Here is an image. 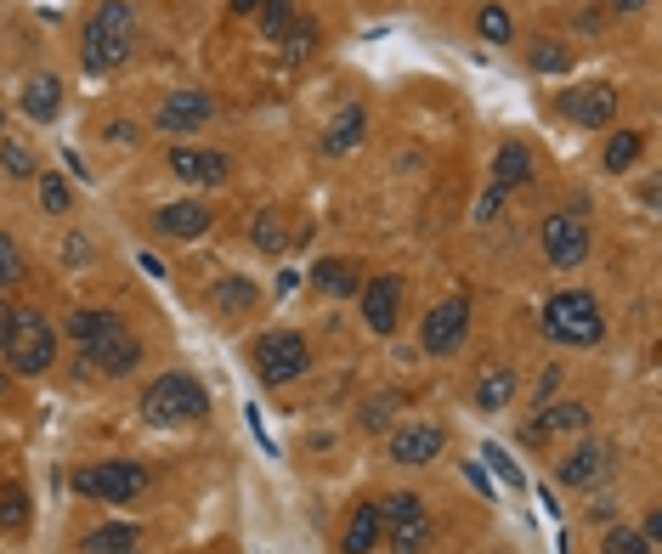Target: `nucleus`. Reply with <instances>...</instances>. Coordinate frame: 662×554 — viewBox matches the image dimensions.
<instances>
[{
    "label": "nucleus",
    "mask_w": 662,
    "mask_h": 554,
    "mask_svg": "<svg viewBox=\"0 0 662 554\" xmlns=\"http://www.w3.org/2000/svg\"><path fill=\"white\" fill-rule=\"evenodd\" d=\"M18 108L34 119V125H51V119L63 113V80H57V74H29Z\"/></svg>",
    "instance_id": "nucleus-20"
},
{
    "label": "nucleus",
    "mask_w": 662,
    "mask_h": 554,
    "mask_svg": "<svg viewBox=\"0 0 662 554\" xmlns=\"http://www.w3.org/2000/svg\"><path fill=\"white\" fill-rule=\"evenodd\" d=\"M606 12H623L629 18V12H645V0H606Z\"/></svg>",
    "instance_id": "nucleus-50"
},
{
    "label": "nucleus",
    "mask_w": 662,
    "mask_h": 554,
    "mask_svg": "<svg viewBox=\"0 0 662 554\" xmlns=\"http://www.w3.org/2000/svg\"><path fill=\"white\" fill-rule=\"evenodd\" d=\"M137 266H142V272H148V278H159V283H164V278H170V272H164V266H159V255H137Z\"/></svg>",
    "instance_id": "nucleus-49"
},
{
    "label": "nucleus",
    "mask_w": 662,
    "mask_h": 554,
    "mask_svg": "<svg viewBox=\"0 0 662 554\" xmlns=\"http://www.w3.org/2000/svg\"><path fill=\"white\" fill-rule=\"evenodd\" d=\"M402 413V396H374V402H363V419H357V424H363L369 430V436H385V430H391V419Z\"/></svg>",
    "instance_id": "nucleus-33"
},
{
    "label": "nucleus",
    "mask_w": 662,
    "mask_h": 554,
    "mask_svg": "<svg viewBox=\"0 0 662 554\" xmlns=\"http://www.w3.org/2000/svg\"><path fill=\"white\" fill-rule=\"evenodd\" d=\"M600 554H656V548L640 537V526L612 521V526H606V537H600Z\"/></svg>",
    "instance_id": "nucleus-32"
},
{
    "label": "nucleus",
    "mask_w": 662,
    "mask_h": 554,
    "mask_svg": "<svg viewBox=\"0 0 662 554\" xmlns=\"http://www.w3.org/2000/svg\"><path fill=\"white\" fill-rule=\"evenodd\" d=\"M380 537L391 543V554H425V548L437 543V521H431V510H425V504H419V510H408V515L385 521V526H380Z\"/></svg>",
    "instance_id": "nucleus-16"
},
{
    "label": "nucleus",
    "mask_w": 662,
    "mask_h": 554,
    "mask_svg": "<svg viewBox=\"0 0 662 554\" xmlns=\"http://www.w3.org/2000/svg\"><path fill=\"white\" fill-rule=\"evenodd\" d=\"M69 486L80 492V498H97V504H131L153 486V475L137 459H102V464H80L69 475Z\"/></svg>",
    "instance_id": "nucleus-4"
},
{
    "label": "nucleus",
    "mask_w": 662,
    "mask_h": 554,
    "mask_svg": "<svg viewBox=\"0 0 662 554\" xmlns=\"http://www.w3.org/2000/svg\"><path fill=\"white\" fill-rule=\"evenodd\" d=\"M510 396H515V367H488V374L475 380V407L481 413L510 407Z\"/></svg>",
    "instance_id": "nucleus-25"
},
{
    "label": "nucleus",
    "mask_w": 662,
    "mask_h": 554,
    "mask_svg": "<svg viewBox=\"0 0 662 554\" xmlns=\"http://www.w3.org/2000/svg\"><path fill=\"white\" fill-rule=\"evenodd\" d=\"M464 334H470V294H448L425 312V323H419V351L425 356H453L464 345Z\"/></svg>",
    "instance_id": "nucleus-7"
},
{
    "label": "nucleus",
    "mask_w": 662,
    "mask_h": 554,
    "mask_svg": "<svg viewBox=\"0 0 662 554\" xmlns=\"http://www.w3.org/2000/svg\"><path fill=\"white\" fill-rule=\"evenodd\" d=\"M312 289H323L329 300H351V294H357L351 261H318V266H312Z\"/></svg>",
    "instance_id": "nucleus-27"
},
{
    "label": "nucleus",
    "mask_w": 662,
    "mask_h": 554,
    "mask_svg": "<svg viewBox=\"0 0 662 554\" xmlns=\"http://www.w3.org/2000/svg\"><path fill=\"white\" fill-rule=\"evenodd\" d=\"M210 119H215V97H204V91H170V97L159 102V113H153V125H159L164 137H175V131L210 125Z\"/></svg>",
    "instance_id": "nucleus-13"
},
{
    "label": "nucleus",
    "mask_w": 662,
    "mask_h": 554,
    "mask_svg": "<svg viewBox=\"0 0 662 554\" xmlns=\"http://www.w3.org/2000/svg\"><path fill=\"white\" fill-rule=\"evenodd\" d=\"M499 210H504V193H493V188H488V193L475 199V210H470V215H475V226H488V221H499Z\"/></svg>",
    "instance_id": "nucleus-43"
},
{
    "label": "nucleus",
    "mask_w": 662,
    "mask_h": 554,
    "mask_svg": "<svg viewBox=\"0 0 662 554\" xmlns=\"http://www.w3.org/2000/svg\"><path fill=\"white\" fill-rule=\"evenodd\" d=\"M397 318H402V283L397 272H380L363 283V323L374 334H397Z\"/></svg>",
    "instance_id": "nucleus-14"
},
{
    "label": "nucleus",
    "mask_w": 662,
    "mask_h": 554,
    "mask_svg": "<svg viewBox=\"0 0 662 554\" xmlns=\"http://www.w3.org/2000/svg\"><path fill=\"white\" fill-rule=\"evenodd\" d=\"M0 356H7L12 374L40 380L46 367L57 362V329L40 312H12V334H7V345H0Z\"/></svg>",
    "instance_id": "nucleus-6"
},
{
    "label": "nucleus",
    "mask_w": 662,
    "mask_h": 554,
    "mask_svg": "<svg viewBox=\"0 0 662 554\" xmlns=\"http://www.w3.org/2000/svg\"><path fill=\"white\" fill-rule=\"evenodd\" d=\"M283 46V57H289V63H307V57L318 51V23H307V18H294V29L278 40Z\"/></svg>",
    "instance_id": "nucleus-34"
},
{
    "label": "nucleus",
    "mask_w": 662,
    "mask_h": 554,
    "mask_svg": "<svg viewBox=\"0 0 662 554\" xmlns=\"http://www.w3.org/2000/svg\"><path fill=\"white\" fill-rule=\"evenodd\" d=\"M255 305H261L255 278H238V272L215 278V289H210V312H215V318H250Z\"/></svg>",
    "instance_id": "nucleus-19"
},
{
    "label": "nucleus",
    "mask_w": 662,
    "mask_h": 554,
    "mask_svg": "<svg viewBox=\"0 0 662 554\" xmlns=\"http://www.w3.org/2000/svg\"><path fill=\"white\" fill-rule=\"evenodd\" d=\"M369 548H380V510H374V498L351 504V521L340 532V554H369Z\"/></svg>",
    "instance_id": "nucleus-23"
},
{
    "label": "nucleus",
    "mask_w": 662,
    "mask_h": 554,
    "mask_svg": "<svg viewBox=\"0 0 662 554\" xmlns=\"http://www.w3.org/2000/svg\"><path fill=\"white\" fill-rule=\"evenodd\" d=\"M532 175H538V164H532V148H526V142H504V148L493 153V181H488V188L510 199V193L532 188Z\"/></svg>",
    "instance_id": "nucleus-18"
},
{
    "label": "nucleus",
    "mask_w": 662,
    "mask_h": 554,
    "mask_svg": "<svg viewBox=\"0 0 662 554\" xmlns=\"http://www.w3.org/2000/svg\"><path fill=\"white\" fill-rule=\"evenodd\" d=\"M294 18H300V12H294V0H267V7H261V34L278 46V40L294 29Z\"/></svg>",
    "instance_id": "nucleus-35"
},
{
    "label": "nucleus",
    "mask_w": 662,
    "mask_h": 554,
    "mask_svg": "<svg viewBox=\"0 0 662 554\" xmlns=\"http://www.w3.org/2000/svg\"><path fill=\"white\" fill-rule=\"evenodd\" d=\"M250 243H255L261 255H278V250H283V232H278V221H272V215H255V226H250Z\"/></svg>",
    "instance_id": "nucleus-40"
},
{
    "label": "nucleus",
    "mask_w": 662,
    "mask_h": 554,
    "mask_svg": "<svg viewBox=\"0 0 662 554\" xmlns=\"http://www.w3.org/2000/svg\"><path fill=\"white\" fill-rule=\"evenodd\" d=\"M63 261H91V243L86 238H69L63 243Z\"/></svg>",
    "instance_id": "nucleus-46"
},
{
    "label": "nucleus",
    "mask_w": 662,
    "mask_h": 554,
    "mask_svg": "<svg viewBox=\"0 0 662 554\" xmlns=\"http://www.w3.org/2000/svg\"><path fill=\"white\" fill-rule=\"evenodd\" d=\"M464 475H470L475 492H488V498H493V481H488V470H481V464H464Z\"/></svg>",
    "instance_id": "nucleus-47"
},
{
    "label": "nucleus",
    "mask_w": 662,
    "mask_h": 554,
    "mask_svg": "<svg viewBox=\"0 0 662 554\" xmlns=\"http://www.w3.org/2000/svg\"><path fill=\"white\" fill-rule=\"evenodd\" d=\"M137 543H142L137 521H108V526H91L80 537V554H137Z\"/></svg>",
    "instance_id": "nucleus-22"
},
{
    "label": "nucleus",
    "mask_w": 662,
    "mask_h": 554,
    "mask_svg": "<svg viewBox=\"0 0 662 554\" xmlns=\"http://www.w3.org/2000/svg\"><path fill=\"white\" fill-rule=\"evenodd\" d=\"M29 510H34V504H29V492H23L18 481H12V486H0V532H12V537H18V532L29 526Z\"/></svg>",
    "instance_id": "nucleus-30"
},
{
    "label": "nucleus",
    "mask_w": 662,
    "mask_h": 554,
    "mask_svg": "<svg viewBox=\"0 0 662 554\" xmlns=\"http://www.w3.org/2000/svg\"><path fill=\"white\" fill-rule=\"evenodd\" d=\"M640 537L662 554V510H645V521H640Z\"/></svg>",
    "instance_id": "nucleus-44"
},
{
    "label": "nucleus",
    "mask_w": 662,
    "mask_h": 554,
    "mask_svg": "<svg viewBox=\"0 0 662 554\" xmlns=\"http://www.w3.org/2000/svg\"><path fill=\"white\" fill-rule=\"evenodd\" d=\"M267 0H232V18H250V12H261Z\"/></svg>",
    "instance_id": "nucleus-51"
},
{
    "label": "nucleus",
    "mask_w": 662,
    "mask_h": 554,
    "mask_svg": "<svg viewBox=\"0 0 662 554\" xmlns=\"http://www.w3.org/2000/svg\"><path fill=\"white\" fill-rule=\"evenodd\" d=\"M227 153H199V148H170V175L188 188H221L227 181Z\"/></svg>",
    "instance_id": "nucleus-17"
},
{
    "label": "nucleus",
    "mask_w": 662,
    "mask_h": 554,
    "mask_svg": "<svg viewBox=\"0 0 662 554\" xmlns=\"http://www.w3.org/2000/svg\"><path fill=\"white\" fill-rule=\"evenodd\" d=\"M363 131H369V113L357 108V102H345V108L329 119V131H323V153H329V159H345L357 142H363Z\"/></svg>",
    "instance_id": "nucleus-21"
},
{
    "label": "nucleus",
    "mask_w": 662,
    "mask_h": 554,
    "mask_svg": "<svg viewBox=\"0 0 662 554\" xmlns=\"http://www.w3.org/2000/svg\"><path fill=\"white\" fill-rule=\"evenodd\" d=\"M0 170H7L12 181H29V175H40V159H34V148H29V142L0 137Z\"/></svg>",
    "instance_id": "nucleus-29"
},
{
    "label": "nucleus",
    "mask_w": 662,
    "mask_h": 554,
    "mask_svg": "<svg viewBox=\"0 0 662 554\" xmlns=\"http://www.w3.org/2000/svg\"><path fill=\"white\" fill-rule=\"evenodd\" d=\"M589 515L612 526V521H618V504H612V498H594V504H589Z\"/></svg>",
    "instance_id": "nucleus-48"
},
{
    "label": "nucleus",
    "mask_w": 662,
    "mask_h": 554,
    "mask_svg": "<svg viewBox=\"0 0 662 554\" xmlns=\"http://www.w3.org/2000/svg\"><path fill=\"white\" fill-rule=\"evenodd\" d=\"M63 164H69V170H74V175H80V181H86V175H91V170H86V159H80V153H74V148H69V153H63Z\"/></svg>",
    "instance_id": "nucleus-53"
},
{
    "label": "nucleus",
    "mask_w": 662,
    "mask_h": 554,
    "mask_svg": "<svg viewBox=\"0 0 662 554\" xmlns=\"http://www.w3.org/2000/svg\"><path fill=\"white\" fill-rule=\"evenodd\" d=\"M538 243H544L550 266L578 272L589 261V221L572 215V210H555V215H544V226H538Z\"/></svg>",
    "instance_id": "nucleus-9"
},
{
    "label": "nucleus",
    "mask_w": 662,
    "mask_h": 554,
    "mask_svg": "<svg viewBox=\"0 0 662 554\" xmlns=\"http://www.w3.org/2000/svg\"><path fill=\"white\" fill-rule=\"evenodd\" d=\"M40 204H46L51 215H63V210L74 204V188H69V175H57V170H46V175H40Z\"/></svg>",
    "instance_id": "nucleus-37"
},
{
    "label": "nucleus",
    "mask_w": 662,
    "mask_h": 554,
    "mask_svg": "<svg viewBox=\"0 0 662 554\" xmlns=\"http://www.w3.org/2000/svg\"><path fill=\"white\" fill-rule=\"evenodd\" d=\"M210 226H215V215H210V204H204V199H175V204H164V210L153 215V232L182 238V243H199Z\"/></svg>",
    "instance_id": "nucleus-15"
},
{
    "label": "nucleus",
    "mask_w": 662,
    "mask_h": 554,
    "mask_svg": "<svg viewBox=\"0 0 662 554\" xmlns=\"http://www.w3.org/2000/svg\"><path fill=\"white\" fill-rule=\"evenodd\" d=\"M618 470V453L606 447V442H572L561 459H555V481L566 486V492H589V486H600Z\"/></svg>",
    "instance_id": "nucleus-10"
},
{
    "label": "nucleus",
    "mask_w": 662,
    "mask_h": 554,
    "mask_svg": "<svg viewBox=\"0 0 662 554\" xmlns=\"http://www.w3.org/2000/svg\"><path fill=\"white\" fill-rule=\"evenodd\" d=\"M618 85H606V80H589V85H572V91H561V113L572 119L578 131H606L612 119H618Z\"/></svg>",
    "instance_id": "nucleus-11"
},
{
    "label": "nucleus",
    "mask_w": 662,
    "mask_h": 554,
    "mask_svg": "<svg viewBox=\"0 0 662 554\" xmlns=\"http://www.w3.org/2000/svg\"><path fill=\"white\" fill-rule=\"evenodd\" d=\"M538 424H544V436H583L589 430V407L583 402H544L538 407Z\"/></svg>",
    "instance_id": "nucleus-24"
},
{
    "label": "nucleus",
    "mask_w": 662,
    "mask_h": 554,
    "mask_svg": "<svg viewBox=\"0 0 662 554\" xmlns=\"http://www.w3.org/2000/svg\"><path fill=\"white\" fill-rule=\"evenodd\" d=\"M18 283H23V250H18L12 232H0V294L18 289Z\"/></svg>",
    "instance_id": "nucleus-36"
},
{
    "label": "nucleus",
    "mask_w": 662,
    "mask_h": 554,
    "mask_svg": "<svg viewBox=\"0 0 662 554\" xmlns=\"http://www.w3.org/2000/svg\"><path fill=\"white\" fill-rule=\"evenodd\" d=\"M137 137H142V131L131 125V119H108V125H102V142H108V148H137Z\"/></svg>",
    "instance_id": "nucleus-41"
},
{
    "label": "nucleus",
    "mask_w": 662,
    "mask_h": 554,
    "mask_svg": "<svg viewBox=\"0 0 662 554\" xmlns=\"http://www.w3.org/2000/svg\"><path fill=\"white\" fill-rule=\"evenodd\" d=\"M481 459H488V464L499 470V481H504L510 492H526V475H521V464H515L504 447H493V442H488V447H481Z\"/></svg>",
    "instance_id": "nucleus-39"
},
{
    "label": "nucleus",
    "mask_w": 662,
    "mask_h": 554,
    "mask_svg": "<svg viewBox=\"0 0 662 554\" xmlns=\"http://www.w3.org/2000/svg\"><path fill=\"white\" fill-rule=\"evenodd\" d=\"M526 63H532L538 74H566V69H572V51H566L561 40H532Z\"/></svg>",
    "instance_id": "nucleus-31"
},
{
    "label": "nucleus",
    "mask_w": 662,
    "mask_h": 554,
    "mask_svg": "<svg viewBox=\"0 0 662 554\" xmlns=\"http://www.w3.org/2000/svg\"><path fill=\"white\" fill-rule=\"evenodd\" d=\"M0 391H7V374H0Z\"/></svg>",
    "instance_id": "nucleus-55"
},
{
    "label": "nucleus",
    "mask_w": 662,
    "mask_h": 554,
    "mask_svg": "<svg viewBox=\"0 0 662 554\" xmlns=\"http://www.w3.org/2000/svg\"><path fill=\"white\" fill-rule=\"evenodd\" d=\"M0 137H7V113H0Z\"/></svg>",
    "instance_id": "nucleus-54"
},
{
    "label": "nucleus",
    "mask_w": 662,
    "mask_h": 554,
    "mask_svg": "<svg viewBox=\"0 0 662 554\" xmlns=\"http://www.w3.org/2000/svg\"><path fill=\"white\" fill-rule=\"evenodd\" d=\"M385 453H391V464L419 470V464H431V459H442V453H448V430H442V424H425V419L397 424L391 436H385Z\"/></svg>",
    "instance_id": "nucleus-12"
},
{
    "label": "nucleus",
    "mask_w": 662,
    "mask_h": 554,
    "mask_svg": "<svg viewBox=\"0 0 662 554\" xmlns=\"http://www.w3.org/2000/svg\"><path fill=\"white\" fill-rule=\"evenodd\" d=\"M515 436H521V447H544V442H550V436H544V424H538V413H532V419H521Z\"/></svg>",
    "instance_id": "nucleus-45"
},
{
    "label": "nucleus",
    "mask_w": 662,
    "mask_h": 554,
    "mask_svg": "<svg viewBox=\"0 0 662 554\" xmlns=\"http://www.w3.org/2000/svg\"><path fill=\"white\" fill-rule=\"evenodd\" d=\"M544 340H555V345H572V351H589V345H600L606 340V312H600V300L589 294V289H561V294H550L544 300Z\"/></svg>",
    "instance_id": "nucleus-2"
},
{
    "label": "nucleus",
    "mask_w": 662,
    "mask_h": 554,
    "mask_svg": "<svg viewBox=\"0 0 662 554\" xmlns=\"http://www.w3.org/2000/svg\"><path fill=\"white\" fill-rule=\"evenodd\" d=\"M640 153H645V137H640V131H612L606 159H600V164H606L612 175H623V170H634V164H640Z\"/></svg>",
    "instance_id": "nucleus-28"
},
{
    "label": "nucleus",
    "mask_w": 662,
    "mask_h": 554,
    "mask_svg": "<svg viewBox=\"0 0 662 554\" xmlns=\"http://www.w3.org/2000/svg\"><path fill=\"white\" fill-rule=\"evenodd\" d=\"M131 40H137V7L131 0H102V7L91 12V23H86V40H80V69L86 74L126 69Z\"/></svg>",
    "instance_id": "nucleus-1"
},
{
    "label": "nucleus",
    "mask_w": 662,
    "mask_h": 554,
    "mask_svg": "<svg viewBox=\"0 0 662 554\" xmlns=\"http://www.w3.org/2000/svg\"><path fill=\"white\" fill-rule=\"evenodd\" d=\"M210 413V396L193 374H182V367H170V374H159L148 391H142V419L153 430H170V424H199Z\"/></svg>",
    "instance_id": "nucleus-3"
},
{
    "label": "nucleus",
    "mask_w": 662,
    "mask_h": 554,
    "mask_svg": "<svg viewBox=\"0 0 662 554\" xmlns=\"http://www.w3.org/2000/svg\"><path fill=\"white\" fill-rule=\"evenodd\" d=\"M80 351V362L91 367V374H102V380H126L131 367L142 362V340L119 323V329H108V334H97V340H86V345H74Z\"/></svg>",
    "instance_id": "nucleus-8"
},
{
    "label": "nucleus",
    "mask_w": 662,
    "mask_h": 554,
    "mask_svg": "<svg viewBox=\"0 0 662 554\" xmlns=\"http://www.w3.org/2000/svg\"><path fill=\"white\" fill-rule=\"evenodd\" d=\"M119 323H126V318L108 312V305H74V312H69V340L86 345V340H97V334H108V329H119Z\"/></svg>",
    "instance_id": "nucleus-26"
},
{
    "label": "nucleus",
    "mask_w": 662,
    "mask_h": 554,
    "mask_svg": "<svg viewBox=\"0 0 662 554\" xmlns=\"http://www.w3.org/2000/svg\"><path fill=\"white\" fill-rule=\"evenodd\" d=\"M250 367H255V380L272 385V391L294 385L312 367V345H307V334H294V329H272V334H261L250 345Z\"/></svg>",
    "instance_id": "nucleus-5"
},
{
    "label": "nucleus",
    "mask_w": 662,
    "mask_h": 554,
    "mask_svg": "<svg viewBox=\"0 0 662 554\" xmlns=\"http://www.w3.org/2000/svg\"><path fill=\"white\" fill-rule=\"evenodd\" d=\"M475 29H481V40H493V46H504V40L515 34V29H510V12H504V7H493V0L475 12Z\"/></svg>",
    "instance_id": "nucleus-38"
},
{
    "label": "nucleus",
    "mask_w": 662,
    "mask_h": 554,
    "mask_svg": "<svg viewBox=\"0 0 662 554\" xmlns=\"http://www.w3.org/2000/svg\"><path fill=\"white\" fill-rule=\"evenodd\" d=\"M7 334H12V305L0 300V345H7Z\"/></svg>",
    "instance_id": "nucleus-52"
},
{
    "label": "nucleus",
    "mask_w": 662,
    "mask_h": 554,
    "mask_svg": "<svg viewBox=\"0 0 662 554\" xmlns=\"http://www.w3.org/2000/svg\"><path fill=\"white\" fill-rule=\"evenodd\" d=\"M561 374H566V367H561V362H550V367H544V374H538V385H532V407H544V402L555 396Z\"/></svg>",
    "instance_id": "nucleus-42"
}]
</instances>
